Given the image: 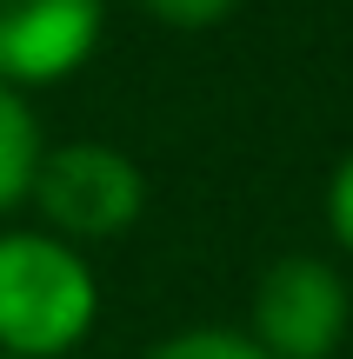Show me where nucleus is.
Returning a JSON list of instances; mask_svg holds the SVG:
<instances>
[{
  "label": "nucleus",
  "mask_w": 353,
  "mask_h": 359,
  "mask_svg": "<svg viewBox=\"0 0 353 359\" xmlns=\"http://www.w3.org/2000/svg\"><path fill=\"white\" fill-rule=\"evenodd\" d=\"M133 7H140L147 20L173 27V34H207V27L234 20V7H240V0H133Z\"/></svg>",
  "instance_id": "7"
},
{
  "label": "nucleus",
  "mask_w": 353,
  "mask_h": 359,
  "mask_svg": "<svg viewBox=\"0 0 353 359\" xmlns=\"http://www.w3.org/2000/svg\"><path fill=\"white\" fill-rule=\"evenodd\" d=\"M140 359H267L240 326H187V333L154 339Z\"/></svg>",
  "instance_id": "6"
},
{
  "label": "nucleus",
  "mask_w": 353,
  "mask_h": 359,
  "mask_svg": "<svg viewBox=\"0 0 353 359\" xmlns=\"http://www.w3.org/2000/svg\"><path fill=\"white\" fill-rule=\"evenodd\" d=\"M327 233L340 240V253H353V147L340 154V167L327 180Z\"/></svg>",
  "instance_id": "8"
},
{
  "label": "nucleus",
  "mask_w": 353,
  "mask_h": 359,
  "mask_svg": "<svg viewBox=\"0 0 353 359\" xmlns=\"http://www.w3.org/2000/svg\"><path fill=\"white\" fill-rule=\"evenodd\" d=\"M27 206L40 213V233H53L67 246L120 240L147 213V173L133 167V154H120L107 140H60L40 154Z\"/></svg>",
  "instance_id": "2"
},
{
  "label": "nucleus",
  "mask_w": 353,
  "mask_h": 359,
  "mask_svg": "<svg viewBox=\"0 0 353 359\" xmlns=\"http://www.w3.org/2000/svg\"><path fill=\"white\" fill-rule=\"evenodd\" d=\"M107 0H0V80L7 87H53L80 74L100 47Z\"/></svg>",
  "instance_id": "4"
},
{
  "label": "nucleus",
  "mask_w": 353,
  "mask_h": 359,
  "mask_svg": "<svg viewBox=\"0 0 353 359\" xmlns=\"http://www.w3.org/2000/svg\"><path fill=\"white\" fill-rule=\"evenodd\" d=\"M40 154H47V140H40V120H34V107H27V93L0 80V219H7L13 206H27Z\"/></svg>",
  "instance_id": "5"
},
{
  "label": "nucleus",
  "mask_w": 353,
  "mask_h": 359,
  "mask_svg": "<svg viewBox=\"0 0 353 359\" xmlns=\"http://www.w3.org/2000/svg\"><path fill=\"white\" fill-rule=\"evenodd\" d=\"M100 320V280L87 253L40 226H0V353L67 359Z\"/></svg>",
  "instance_id": "1"
},
{
  "label": "nucleus",
  "mask_w": 353,
  "mask_h": 359,
  "mask_svg": "<svg viewBox=\"0 0 353 359\" xmlns=\"http://www.w3.org/2000/svg\"><path fill=\"white\" fill-rule=\"evenodd\" d=\"M0 359H7V353H0Z\"/></svg>",
  "instance_id": "9"
},
{
  "label": "nucleus",
  "mask_w": 353,
  "mask_h": 359,
  "mask_svg": "<svg viewBox=\"0 0 353 359\" xmlns=\"http://www.w3.org/2000/svg\"><path fill=\"white\" fill-rule=\"evenodd\" d=\"M353 326V293L320 253H280L253 280L247 339L267 359H333Z\"/></svg>",
  "instance_id": "3"
}]
</instances>
